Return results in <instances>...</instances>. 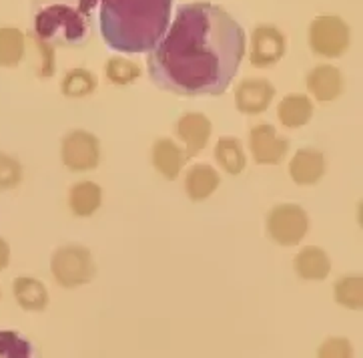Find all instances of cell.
<instances>
[{"mask_svg":"<svg viewBox=\"0 0 363 358\" xmlns=\"http://www.w3.org/2000/svg\"><path fill=\"white\" fill-rule=\"evenodd\" d=\"M0 296H2V292H0Z\"/></svg>","mask_w":363,"mask_h":358,"instance_id":"29","label":"cell"},{"mask_svg":"<svg viewBox=\"0 0 363 358\" xmlns=\"http://www.w3.org/2000/svg\"><path fill=\"white\" fill-rule=\"evenodd\" d=\"M293 270L301 280L307 282H323L331 272V260L328 251L319 246H305L293 258Z\"/></svg>","mask_w":363,"mask_h":358,"instance_id":"14","label":"cell"},{"mask_svg":"<svg viewBox=\"0 0 363 358\" xmlns=\"http://www.w3.org/2000/svg\"><path fill=\"white\" fill-rule=\"evenodd\" d=\"M23 181V166L18 159L0 151V191L14 190Z\"/></svg>","mask_w":363,"mask_h":358,"instance_id":"26","label":"cell"},{"mask_svg":"<svg viewBox=\"0 0 363 358\" xmlns=\"http://www.w3.org/2000/svg\"><path fill=\"white\" fill-rule=\"evenodd\" d=\"M317 358H355L352 342L343 336H331L317 348Z\"/></svg>","mask_w":363,"mask_h":358,"instance_id":"27","label":"cell"},{"mask_svg":"<svg viewBox=\"0 0 363 358\" xmlns=\"http://www.w3.org/2000/svg\"><path fill=\"white\" fill-rule=\"evenodd\" d=\"M287 38L281 31L273 24H259L251 35V55L249 60L253 67L265 69L273 67L275 63L285 57Z\"/></svg>","mask_w":363,"mask_h":358,"instance_id":"8","label":"cell"},{"mask_svg":"<svg viewBox=\"0 0 363 358\" xmlns=\"http://www.w3.org/2000/svg\"><path fill=\"white\" fill-rule=\"evenodd\" d=\"M103 205V190L91 179L77 181L69 190V207L77 217H91Z\"/></svg>","mask_w":363,"mask_h":358,"instance_id":"17","label":"cell"},{"mask_svg":"<svg viewBox=\"0 0 363 358\" xmlns=\"http://www.w3.org/2000/svg\"><path fill=\"white\" fill-rule=\"evenodd\" d=\"M213 156L223 168V171H227L229 175H239L247 168L245 149L237 137H221L215 143Z\"/></svg>","mask_w":363,"mask_h":358,"instance_id":"20","label":"cell"},{"mask_svg":"<svg viewBox=\"0 0 363 358\" xmlns=\"http://www.w3.org/2000/svg\"><path fill=\"white\" fill-rule=\"evenodd\" d=\"M11 264V248L4 239L0 238V272Z\"/></svg>","mask_w":363,"mask_h":358,"instance_id":"28","label":"cell"},{"mask_svg":"<svg viewBox=\"0 0 363 358\" xmlns=\"http://www.w3.org/2000/svg\"><path fill=\"white\" fill-rule=\"evenodd\" d=\"M26 36L21 28L2 26L0 28V67H16L24 57Z\"/></svg>","mask_w":363,"mask_h":358,"instance_id":"21","label":"cell"},{"mask_svg":"<svg viewBox=\"0 0 363 358\" xmlns=\"http://www.w3.org/2000/svg\"><path fill=\"white\" fill-rule=\"evenodd\" d=\"M309 232V215L297 203H279L267 215V234L279 246L293 248Z\"/></svg>","mask_w":363,"mask_h":358,"instance_id":"6","label":"cell"},{"mask_svg":"<svg viewBox=\"0 0 363 358\" xmlns=\"http://www.w3.org/2000/svg\"><path fill=\"white\" fill-rule=\"evenodd\" d=\"M219 183H221V175L209 163H195L193 168H189L185 175V191H187L189 200L193 202L209 200L213 193L219 190Z\"/></svg>","mask_w":363,"mask_h":358,"instance_id":"16","label":"cell"},{"mask_svg":"<svg viewBox=\"0 0 363 358\" xmlns=\"http://www.w3.org/2000/svg\"><path fill=\"white\" fill-rule=\"evenodd\" d=\"M313 117V103L307 95L291 93L285 95L277 105V119L287 129H299Z\"/></svg>","mask_w":363,"mask_h":358,"instance_id":"18","label":"cell"},{"mask_svg":"<svg viewBox=\"0 0 363 358\" xmlns=\"http://www.w3.org/2000/svg\"><path fill=\"white\" fill-rule=\"evenodd\" d=\"M105 75L113 85H130L141 77V69L133 60L123 59V57H111L105 65Z\"/></svg>","mask_w":363,"mask_h":358,"instance_id":"25","label":"cell"},{"mask_svg":"<svg viewBox=\"0 0 363 358\" xmlns=\"http://www.w3.org/2000/svg\"><path fill=\"white\" fill-rule=\"evenodd\" d=\"M325 156L315 147H301L289 161V175L297 185H315L325 175Z\"/></svg>","mask_w":363,"mask_h":358,"instance_id":"12","label":"cell"},{"mask_svg":"<svg viewBox=\"0 0 363 358\" xmlns=\"http://www.w3.org/2000/svg\"><path fill=\"white\" fill-rule=\"evenodd\" d=\"M173 0H103L101 36L118 53H147L157 47L171 21Z\"/></svg>","mask_w":363,"mask_h":358,"instance_id":"2","label":"cell"},{"mask_svg":"<svg viewBox=\"0 0 363 358\" xmlns=\"http://www.w3.org/2000/svg\"><path fill=\"white\" fill-rule=\"evenodd\" d=\"M14 300L26 312H43L48 306L47 286L33 276H18L12 284Z\"/></svg>","mask_w":363,"mask_h":358,"instance_id":"19","label":"cell"},{"mask_svg":"<svg viewBox=\"0 0 363 358\" xmlns=\"http://www.w3.org/2000/svg\"><path fill=\"white\" fill-rule=\"evenodd\" d=\"M60 157L65 168L74 173H86L99 168L101 161V143L96 135L84 129H74L62 137Z\"/></svg>","mask_w":363,"mask_h":358,"instance_id":"7","label":"cell"},{"mask_svg":"<svg viewBox=\"0 0 363 358\" xmlns=\"http://www.w3.org/2000/svg\"><path fill=\"white\" fill-rule=\"evenodd\" d=\"M96 75L86 69H71L62 77V85H60V91L62 95L69 97V99H82V97L93 95L96 91Z\"/></svg>","mask_w":363,"mask_h":358,"instance_id":"22","label":"cell"},{"mask_svg":"<svg viewBox=\"0 0 363 358\" xmlns=\"http://www.w3.org/2000/svg\"><path fill=\"white\" fill-rule=\"evenodd\" d=\"M91 14L71 6L67 2H57L36 14L35 31L40 43L55 40L60 45H81L86 38V21Z\"/></svg>","mask_w":363,"mask_h":358,"instance_id":"3","label":"cell"},{"mask_svg":"<svg viewBox=\"0 0 363 358\" xmlns=\"http://www.w3.org/2000/svg\"><path fill=\"white\" fill-rule=\"evenodd\" d=\"M50 274L62 288H79L91 284L96 276V264L89 248L81 244H65L52 251Z\"/></svg>","mask_w":363,"mask_h":358,"instance_id":"4","label":"cell"},{"mask_svg":"<svg viewBox=\"0 0 363 358\" xmlns=\"http://www.w3.org/2000/svg\"><path fill=\"white\" fill-rule=\"evenodd\" d=\"M335 302L350 308V310H362L363 308V278L357 274L341 276L333 286Z\"/></svg>","mask_w":363,"mask_h":358,"instance_id":"23","label":"cell"},{"mask_svg":"<svg viewBox=\"0 0 363 358\" xmlns=\"http://www.w3.org/2000/svg\"><path fill=\"white\" fill-rule=\"evenodd\" d=\"M309 95L315 97L319 103L335 101L343 93V75L337 67L317 65L305 77Z\"/></svg>","mask_w":363,"mask_h":358,"instance_id":"13","label":"cell"},{"mask_svg":"<svg viewBox=\"0 0 363 358\" xmlns=\"http://www.w3.org/2000/svg\"><path fill=\"white\" fill-rule=\"evenodd\" d=\"M175 131L179 141L187 147L185 153L193 157L207 147L209 139H211L213 125L211 121L207 119V115H203V113H185L177 121Z\"/></svg>","mask_w":363,"mask_h":358,"instance_id":"11","label":"cell"},{"mask_svg":"<svg viewBox=\"0 0 363 358\" xmlns=\"http://www.w3.org/2000/svg\"><path fill=\"white\" fill-rule=\"evenodd\" d=\"M245 57V31L211 2H187L157 47L149 50V77L159 89L185 97L223 95Z\"/></svg>","mask_w":363,"mask_h":358,"instance_id":"1","label":"cell"},{"mask_svg":"<svg viewBox=\"0 0 363 358\" xmlns=\"http://www.w3.org/2000/svg\"><path fill=\"white\" fill-rule=\"evenodd\" d=\"M0 358H36L35 345L16 330H0Z\"/></svg>","mask_w":363,"mask_h":358,"instance_id":"24","label":"cell"},{"mask_svg":"<svg viewBox=\"0 0 363 358\" xmlns=\"http://www.w3.org/2000/svg\"><path fill=\"white\" fill-rule=\"evenodd\" d=\"M249 147L251 156L259 166H277L289 151V141L277 135L273 125L259 123L249 131Z\"/></svg>","mask_w":363,"mask_h":358,"instance_id":"9","label":"cell"},{"mask_svg":"<svg viewBox=\"0 0 363 358\" xmlns=\"http://www.w3.org/2000/svg\"><path fill=\"white\" fill-rule=\"evenodd\" d=\"M151 159L155 169H157L164 179H171V181H173V179H177L181 175L183 166H185V161L189 159V156L185 153V149L179 147L173 139L163 137V139H157L155 145H152Z\"/></svg>","mask_w":363,"mask_h":358,"instance_id":"15","label":"cell"},{"mask_svg":"<svg viewBox=\"0 0 363 358\" xmlns=\"http://www.w3.org/2000/svg\"><path fill=\"white\" fill-rule=\"evenodd\" d=\"M275 99V87L267 79H243L235 89V105L243 115L265 113Z\"/></svg>","mask_w":363,"mask_h":358,"instance_id":"10","label":"cell"},{"mask_svg":"<svg viewBox=\"0 0 363 358\" xmlns=\"http://www.w3.org/2000/svg\"><path fill=\"white\" fill-rule=\"evenodd\" d=\"M309 47L323 59H337L347 53L352 45V28L340 16L323 14L309 24Z\"/></svg>","mask_w":363,"mask_h":358,"instance_id":"5","label":"cell"}]
</instances>
